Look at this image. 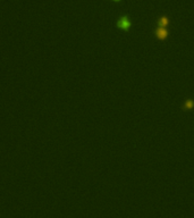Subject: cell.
I'll list each match as a JSON object with an SVG mask.
<instances>
[{
  "instance_id": "obj_1",
  "label": "cell",
  "mask_w": 194,
  "mask_h": 218,
  "mask_svg": "<svg viewBox=\"0 0 194 218\" xmlns=\"http://www.w3.org/2000/svg\"><path fill=\"white\" fill-rule=\"evenodd\" d=\"M117 24H118V27L123 28V30H128V27L131 26V23H130V21L127 19L126 16H123V17H120Z\"/></svg>"
},
{
  "instance_id": "obj_2",
  "label": "cell",
  "mask_w": 194,
  "mask_h": 218,
  "mask_svg": "<svg viewBox=\"0 0 194 218\" xmlns=\"http://www.w3.org/2000/svg\"><path fill=\"white\" fill-rule=\"evenodd\" d=\"M155 35H157V38L160 40H163L167 38V35H168V31H167L165 27H159L157 28V31H155Z\"/></svg>"
},
{
  "instance_id": "obj_3",
  "label": "cell",
  "mask_w": 194,
  "mask_h": 218,
  "mask_svg": "<svg viewBox=\"0 0 194 218\" xmlns=\"http://www.w3.org/2000/svg\"><path fill=\"white\" fill-rule=\"evenodd\" d=\"M168 23H169V19H168L166 16H163V17L159 18L158 24H159V26H160V27H165V26H167V25H168Z\"/></svg>"
},
{
  "instance_id": "obj_4",
  "label": "cell",
  "mask_w": 194,
  "mask_h": 218,
  "mask_svg": "<svg viewBox=\"0 0 194 218\" xmlns=\"http://www.w3.org/2000/svg\"><path fill=\"white\" fill-rule=\"evenodd\" d=\"M116 1H118V0H116Z\"/></svg>"
}]
</instances>
